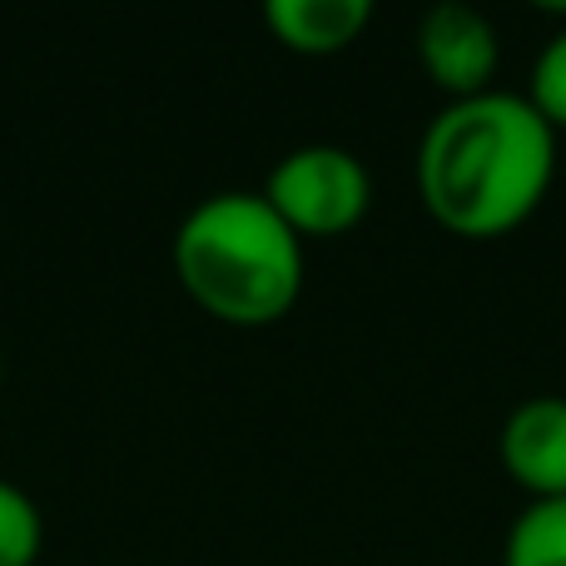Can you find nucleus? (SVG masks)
Here are the masks:
<instances>
[{"label":"nucleus","mask_w":566,"mask_h":566,"mask_svg":"<svg viewBox=\"0 0 566 566\" xmlns=\"http://www.w3.org/2000/svg\"><path fill=\"white\" fill-rule=\"evenodd\" d=\"M502 566H566V497L532 502L507 532Z\"/></svg>","instance_id":"0eeeda50"},{"label":"nucleus","mask_w":566,"mask_h":566,"mask_svg":"<svg viewBox=\"0 0 566 566\" xmlns=\"http://www.w3.org/2000/svg\"><path fill=\"white\" fill-rule=\"evenodd\" d=\"M557 175V129L532 99L488 90L452 99L418 149L428 214L458 239H497L532 219Z\"/></svg>","instance_id":"f257e3e1"},{"label":"nucleus","mask_w":566,"mask_h":566,"mask_svg":"<svg viewBox=\"0 0 566 566\" xmlns=\"http://www.w3.org/2000/svg\"><path fill=\"white\" fill-rule=\"evenodd\" d=\"M175 269L205 313L234 328H264L298 303L303 239L264 195H214L179 224Z\"/></svg>","instance_id":"f03ea898"},{"label":"nucleus","mask_w":566,"mask_h":566,"mask_svg":"<svg viewBox=\"0 0 566 566\" xmlns=\"http://www.w3.org/2000/svg\"><path fill=\"white\" fill-rule=\"evenodd\" d=\"M269 30L298 55H333L348 50L368 30V0H269Z\"/></svg>","instance_id":"423d86ee"},{"label":"nucleus","mask_w":566,"mask_h":566,"mask_svg":"<svg viewBox=\"0 0 566 566\" xmlns=\"http://www.w3.org/2000/svg\"><path fill=\"white\" fill-rule=\"evenodd\" d=\"M264 199L298 239L348 234L373 205V179L358 155L338 145H303L269 175Z\"/></svg>","instance_id":"7ed1b4c3"},{"label":"nucleus","mask_w":566,"mask_h":566,"mask_svg":"<svg viewBox=\"0 0 566 566\" xmlns=\"http://www.w3.org/2000/svg\"><path fill=\"white\" fill-rule=\"evenodd\" d=\"M418 55H422V70L432 75V85L448 90L452 99H472L492 90L502 45L482 10L442 0L418 25Z\"/></svg>","instance_id":"20e7f679"},{"label":"nucleus","mask_w":566,"mask_h":566,"mask_svg":"<svg viewBox=\"0 0 566 566\" xmlns=\"http://www.w3.org/2000/svg\"><path fill=\"white\" fill-rule=\"evenodd\" d=\"M502 468L537 502L566 497V398H532L502 428Z\"/></svg>","instance_id":"39448f33"},{"label":"nucleus","mask_w":566,"mask_h":566,"mask_svg":"<svg viewBox=\"0 0 566 566\" xmlns=\"http://www.w3.org/2000/svg\"><path fill=\"white\" fill-rule=\"evenodd\" d=\"M40 542H45L40 507L15 482H0V566H35Z\"/></svg>","instance_id":"6e6552de"},{"label":"nucleus","mask_w":566,"mask_h":566,"mask_svg":"<svg viewBox=\"0 0 566 566\" xmlns=\"http://www.w3.org/2000/svg\"><path fill=\"white\" fill-rule=\"evenodd\" d=\"M532 109L547 119L552 129H566V30L557 40H547V50L537 55L532 70Z\"/></svg>","instance_id":"1a4fd4ad"}]
</instances>
